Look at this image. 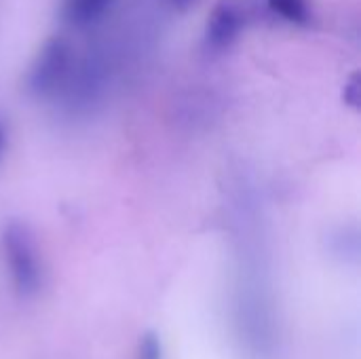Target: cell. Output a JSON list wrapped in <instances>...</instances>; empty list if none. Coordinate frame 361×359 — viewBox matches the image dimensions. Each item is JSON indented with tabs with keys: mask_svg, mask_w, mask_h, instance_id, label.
<instances>
[{
	"mask_svg": "<svg viewBox=\"0 0 361 359\" xmlns=\"http://www.w3.org/2000/svg\"><path fill=\"white\" fill-rule=\"evenodd\" d=\"M0 250L15 294L19 298H34L42 288L44 271L30 226L19 220L6 222L0 235Z\"/></svg>",
	"mask_w": 361,
	"mask_h": 359,
	"instance_id": "cell-1",
	"label": "cell"
},
{
	"mask_svg": "<svg viewBox=\"0 0 361 359\" xmlns=\"http://www.w3.org/2000/svg\"><path fill=\"white\" fill-rule=\"evenodd\" d=\"M76 68L74 47L63 36H51L30 63L23 87L34 99H51L66 91Z\"/></svg>",
	"mask_w": 361,
	"mask_h": 359,
	"instance_id": "cell-2",
	"label": "cell"
},
{
	"mask_svg": "<svg viewBox=\"0 0 361 359\" xmlns=\"http://www.w3.org/2000/svg\"><path fill=\"white\" fill-rule=\"evenodd\" d=\"M247 4L245 0H216L207 15L203 44L212 53L228 51L243 34L247 25Z\"/></svg>",
	"mask_w": 361,
	"mask_h": 359,
	"instance_id": "cell-3",
	"label": "cell"
},
{
	"mask_svg": "<svg viewBox=\"0 0 361 359\" xmlns=\"http://www.w3.org/2000/svg\"><path fill=\"white\" fill-rule=\"evenodd\" d=\"M112 4L114 0H63L61 19L72 28H89L102 21Z\"/></svg>",
	"mask_w": 361,
	"mask_h": 359,
	"instance_id": "cell-4",
	"label": "cell"
},
{
	"mask_svg": "<svg viewBox=\"0 0 361 359\" xmlns=\"http://www.w3.org/2000/svg\"><path fill=\"white\" fill-rule=\"evenodd\" d=\"M267 8L277 15L279 19L294 23V25H307L311 21V2L309 0H264Z\"/></svg>",
	"mask_w": 361,
	"mask_h": 359,
	"instance_id": "cell-5",
	"label": "cell"
},
{
	"mask_svg": "<svg viewBox=\"0 0 361 359\" xmlns=\"http://www.w3.org/2000/svg\"><path fill=\"white\" fill-rule=\"evenodd\" d=\"M135 359H163V343L154 332H144L137 341Z\"/></svg>",
	"mask_w": 361,
	"mask_h": 359,
	"instance_id": "cell-6",
	"label": "cell"
},
{
	"mask_svg": "<svg viewBox=\"0 0 361 359\" xmlns=\"http://www.w3.org/2000/svg\"><path fill=\"white\" fill-rule=\"evenodd\" d=\"M343 97H345V104L351 106L353 110L360 108V72H351V76L345 80Z\"/></svg>",
	"mask_w": 361,
	"mask_h": 359,
	"instance_id": "cell-7",
	"label": "cell"
},
{
	"mask_svg": "<svg viewBox=\"0 0 361 359\" xmlns=\"http://www.w3.org/2000/svg\"><path fill=\"white\" fill-rule=\"evenodd\" d=\"M169 4L180 13H186L188 8H192V4H197V0H169Z\"/></svg>",
	"mask_w": 361,
	"mask_h": 359,
	"instance_id": "cell-8",
	"label": "cell"
},
{
	"mask_svg": "<svg viewBox=\"0 0 361 359\" xmlns=\"http://www.w3.org/2000/svg\"><path fill=\"white\" fill-rule=\"evenodd\" d=\"M6 138H8V133H6V125L0 121V159H2L4 148H6Z\"/></svg>",
	"mask_w": 361,
	"mask_h": 359,
	"instance_id": "cell-9",
	"label": "cell"
}]
</instances>
